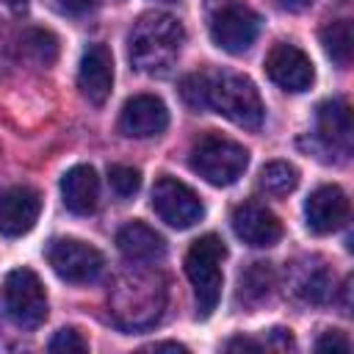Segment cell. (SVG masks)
<instances>
[{
    "label": "cell",
    "instance_id": "6da1fadb",
    "mask_svg": "<svg viewBox=\"0 0 354 354\" xmlns=\"http://www.w3.org/2000/svg\"><path fill=\"white\" fill-rule=\"evenodd\" d=\"M166 301V288L160 274L152 266L133 263L116 277L111 290V310L113 318L124 329H141L158 321Z\"/></svg>",
    "mask_w": 354,
    "mask_h": 354
},
{
    "label": "cell",
    "instance_id": "7a4b0ae2",
    "mask_svg": "<svg viewBox=\"0 0 354 354\" xmlns=\"http://www.w3.org/2000/svg\"><path fill=\"white\" fill-rule=\"evenodd\" d=\"M185 41L183 22L163 11L144 14L130 30V64L147 75H163L177 61Z\"/></svg>",
    "mask_w": 354,
    "mask_h": 354
},
{
    "label": "cell",
    "instance_id": "3957f363",
    "mask_svg": "<svg viewBox=\"0 0 354 354\" xmlns=\"http://www.w3.org/2000/svg\"><path fill=\"white\" fill-rule=\"evenodd\" d=\"M207 111H216L246 130H260L266 116L254 83L235 72H207Z\"/></svg>",
    "mask_w": 354,
    "mask_h": 354
},
{
    "label": "cell",
    "instance_id": "277c9868",
    "mask_svg": "<svg viewBox=\"0 0 354 354\" xmlns=\"http://www.w3.org/2000/svg\"><path fill=\"white\" fill-rule=\"evenodd\" d=\"M224 257H227V246L213 232L196 238L185 254V274L194 288L199 318H207L221 299V260Z\"/></svg>",
    "mask_w": 354,
    "mask_h": 354
},
{
    "label": "cell",
    "instance_id": "5b68a950",
    "mask_svg": "<svg viewBox=\"0 0 354 354\" xmlns=\"http://www.w3.org/2000/svg\"><path fill=\"white\" fill-rule=\"evenodd\" d=\"M246 166L249 152L243 149V144L227 136L207 133L191 147V169L210 185H232L246 171Z\"/></svg>",
    "mask_w": 354,
    "mask_h": 354
},
{
    "label": "cell",
    "instance_id": "8992f818",
    "mask_svg": "<svg viewBox=\"0 0 354 354\" xmlns=\"http://www.w3.org/2000/svg\"><path fill=\"white\" fill-rule=\"evenodd\" d=\"M6 310L22 329H36L47 318V293L36 271L14 268L6 277Z\"/></svg>",
    "mask_w": 354,
    "mask_h": 354
},
{
    "label": "cell",
    "instance_id": "52a82bcc",
    "mask_svg": "<svg viewBox=\"0 0 354 354\" xmlns=\"http://www.w3.org/2000/svg\"><path fill=\"white\" fill-rule=\"evenodd\" d=\"M47 263L61 279L75 282V285L94 282L105 268L102 252L77 238H53L47 243Z\"/></svg>",
    "mask_w": 354,
    "mask_h": 354
},
{
    "label": "cell",
    "instance_id": "ba28073f",
    "mask_svg": "<svg viewBox=\"0 0 354 354\" xmlns=\"http://www.w3.org/2000/svg\"><path fill=\"white\" fill-rule=\"evenodd\" d=\"M152 207L160 216V221H166L169 227H177V230H188L205 216V207H202V199L196 196V191L169 174L155 180Z\"/></svg>",
    "mask_w": 354,
    "mask_h": 354
},
{
    "label": "cell",
    "instance_id": "9c48e42d",
    "mask_svg": "<svg viewBox=\"0 0 354 354\" xmlns=\"http://www.w3.org/2000/svg\"><path fill=\"white\" fill-rule=\"evenodd\" d=\"M260 33V17L246 6H227L210 22V39L230 55L246 53Z\"/></svg>",
    "mask_w": 354,
    "mask_h": 354
},
{
    "label": "cell",
    "instance_id": "30bf717a",
    "mask_svg": "<svg viewBox=\"0 0 354 354\" xmlns=\"http://www.w3.org/2000/svg\"><path fill=\"white\" fill-rule=\"evenodd\" d=\"M266 75L271 77V83H277L285 91H307L315 80V69L313 61L304 50H299L296 44L288 41H277L268 55H266Z\"/></svg>",
    "mask_w": 354,
    "mask_h": 354
},
{
    "label": "cell",
    "instance_id": "8fae6325",
    "mask_svg": "<svg viewBox=\"0 0 354 354\" xmlns=\"http://www.w3.org/2000/svg\"><path fill=\"white\" fill-rule=\"evenodd\" d=\"M169 124V111L155 94H136L124 102L119 113V130L130 138H149L163 133Z\"/></svg>",
    "mask_w": 354,
    "mask_h": 354
},
{
    "label": "cell",
    "instance_id": "7c38bea8",
    "mask_svg": "<svg viewBox=\"0 0 354 354\" xmlns=\"http://www.w3.org/2000/svg\"><path fill=\"white\" fill-rule=\"evenodd\" d=\"M232 230L235 235L257 249L274 246L282 238V224L279 218L260 202H243L232 210Z\"/></svg>",
    "mask_w": 354,
    "mask_h": 354
},
{
    "label": "cell",
    "instance_id": "4fadbf2b",
    "mask_svg": "<svg viewBox=\"0 0 354 354\" xmlns=\"http://www.w3.org/2000/svg\"><path fill=\"white\" fill-rule=\"evenodd\" d=\"M39 213H41V196L33 188L28 185L8 188L0 196V232L6 238H19L33 230Z\"/></svg>",
    "mask_w": 354,
    "mask_h": 354
},
{
    "label": "cell",
    "instance_id": "5bb4252c",
    "mask_svg": "<svg viewBox=\"0 0 354 354\" xmlns=\"http://www.w3.org/2000/svg\"><path fill=\"white\" fill-rule=\"evenodd\" d=\"M304 216H307V227L315 235L335 232L348 218V196L337 185H321L304 202Z\"/></svg>",
    "mask_w": 354,
    "mask_h": 354
},
{
    "label": "cell",
    "instance_id": "9a60e30c",
    "mask_svg": "<svg viewBox=\"0 0 354 354\" xmlns=\"http://www.w3.org/2000/svg\"><path fill=\"white\" fill-rule=\"evenodd\" d=\"M77 86L83 91V97L94 105H102L111 97V86H113V58L111 50L105 44H91L83 58H80V69H77Z\"/></svg>",
    "mask_w": 354,
    "mask_h": 354
},
{
    "label": "cell",
    "instance_id": "2e32d148",
    "mask_svg": "<svg viewBox=\"0 0 354 354\" xmlns=\"http://www.w3.org/2000/svg\"><path fill=\"white\" fill-rule=\"evenodd\" d=\"M315 138L332 155L351 152V111L343 100H326L315 111Z\"/></svg>",
    "mask_w": 354,
    "mask_h": 354
},
{
    "label": "cell",
    "instance_id": "e0dca14e",
    "mask_svg": "<svg viewBox=\"0 0 354 354\" xmlns=\"http://www.w3.org/2000/svg\"><path fill=\"white\" fill-rule=\"evenodd\" d=\"M116 246L127 263L155 266L166 257V241L144 221H130L116 232Z\"/></svg>",
    "mask_w": 354,
    "mask_h": 354
},
{
    "label": "cell",
    "instance_id": "ac0fdd59",
    "mask_svg": "<svg viewBox=\"0 0 354 354\" xmlns=\"http://www.w3.org/2000/svg\"><path fill=\"white\" fill-rule=\"evenodd\" d=\"M61 196H64V205L77 213V216H86L97 207V199H100V177L91 166L80 163V166H72L64 177H61Z\"/></svg>",
    "mask_w": 354,
    "mask_h": 354
},
{
    "label": "cell",
    "instance_id": "d6986e66",
    "mask_svg": "<svg viewBox=\"0 0 354 354\" xmlns=\"http://www.w3.org/2000/svg\"><path fill=\"white\" fill-rule=\"evenodd\" d=\"M293 293L304 301H313V304L326 301L332 293V277H329L326 266L321 260H310L307 266H301L296 279H293Z\"/></svg>",
    "mask_w": 354,
    "mask_h": 354
},
{
    "label": "cell",
    "instance_id": "ffe728a7",
    "mask_svg": "<svg viewBox=\"0 0 354 354\" xmlns=\"http://www.w3.org/2000/svg\"><path fill=\"white\" fill-rule=\"evenodd\" d=\"M299 183V171L293 163L288 160H271L260 169V177H257V188L268 196H285L296 188Z\"/></svg>",
    "mask_w": 354,
    "mask_h": 354
},
{
    "label": "cell",
    "instance_id": "44dd1931",
    "mask_svg": "<svg viewBox=\"0 0 354 354\" xmlns=\"http://www.w3.org/2000/svg\"><path fill=\"white\" fill-rule=\"evenodd\" d=\"M271 282H274L271 266L268 263H252L238 279V299H243L246 304H257L268 296Z\"/></svg>",
    "mask_w": 354,
    "mask_h": 354
},
{
    "label": "cell",
    "instance_id": "7402d4cb",
    "mask_svg": "<svg viewBox=\"0 0 354 354\" xmlns=\"http://www.w3.org/2000/svg\"><path fill=\"white\" fill-rule=\"evenodd\" d=\"M321 44H324L326 55H329L337 66H348V64H351V22H348V19L329 22V25L321 30Z\"/></svg>",
    "mask_w": 354,
    "mask_h": 354
},
{
    "label": "cell",
    "instance_id": "603a6c76",
    "mask_svg": "<svg viewBox=\"0 0 354 354\" xmlns=\"http://www.w3.org/2000/svg\"><path fill=\"white\" fill-rule=\"evenodd\" d=\"M22 53L30 55L39 66H50L58 55V39L50 33V30H41V28H33L22 36Z\"/></svg>",
    "mask_w": 354,
    "mask_h": 354
},
{
    "label": "cell",
    "instance_id": "cb8c5ba5",
    "mask_svg": "<svg viewBox=\"0 0 354 354\" xmlns=\"http://www.w3.org/2000/svg\"><path fill=\"white\" fill-rule=\"evenodd\" d=\"M180 97L191 111H207V72H194L183 77Z\"/></svg>",
    "mask_w": 354,
    "mask_h": 354
},
{
    "label": "cell",
    "instance_id": "d4e9b609",
    "mask_svg": "<svg viewBox=\"0 0 354 354\" xmlns=\"http://www.w3.org/2000/svg\"><path fill=\"white\" fill-rule=\"evenodd\" d=\"M108 183H111V188H113L119 196H133V194L141 188V171L133 169V166L116 163V166L108 169Z\"/></svg>",
    "mask_w": 354,
    "mask_h": 354
},
{
    "label": "cell",
    "instance_id": "484cf974",
    "mask_svg": "<svg viewBox=\"0 0 354 354\" xmlns=\"http://www.w3.org/2000/svg\"><path fill=\"white\" fill-rule=\"evenodd\" d=\"M47 348H50V351H86L88 343L80 337L77 329H58V332L53 335V340H50Z\"/></svg>",
    "mask_w": 354,
    "mask_h": 354
},
{
    "label": "cell",
    "instance_id": "4316f807",
    "mask_svg": "<svg viewBox=\"0 0 354 354\" xmlns=\"http://www.w3.org/2000/svg\"><path fill=\"white\" fill-rule=\"evenodd\" d=\"M315 348H318V351H348L351 343H348V337H346L343 332L329 329V332H324V335L315 340Z\"/></svg>",
    "mask_w": 354,
    "mask_h": 354
},
{
    "label": "cell",
    "instance_id": "83f0119b",
    "mask_svg": "<svg viewBox=\"0 0 354 354\" xmlns=\"http://www.w3.org/2000/svg\"><path fill=\"white\" fill-rule=\"evenodd\" d=\"M58 3V8L64 11V14H69V17H80V14H86L91 6H94V0H55Z\"/></svg>",
    "mask_w": 354,
    "mask_h": 354
},
{
    "label": "cell",
    "instance_id": "f1b7e54d",
    "mask_svg": "<svg viewBox=\"0 0 354 354\" xmlns=\"http://www.w3.org/2000/svg\"><path fill=\"white\" fill-rule=\"evenodd\" d=\"M224 348L227 351H263V343H257L252 337H232Z\"/></svg>",
    "mask_w": 354,
    "mask_h": 354
},
{
    "label": "cell",
    "instance_id": "f546056e",
    "mask_svg": "<svg viewBox=\"0 0 354 354\" xmlns=\"http://www.w3.org/2000/svg\"><path fill=\"white\" fill-rule=\"evenodd\" d=\"M274 8H279V11H304L313 0H268Z\"/></svg>",
    "mask_w": 354,
    "mask_h": 354
},
{
    "label": "cell",
    "instance_id": "4dcf8cb0",
    "mask_svg": "<svg viewBox=\"0 0 354 354\" xmlns=\"http://www.w3.org/2000/svg\"><path fill=\"white\" fill-rule=\"evenodd\" d=\"M147 351H188L185 346L180 343H152V346H144Z\"/></svg>",
    "mask_w": 354,
    "mask_h": 354
},
{
    "label": "cell",
    "instance_id": "1f68e13d",
    "mask_svg": "<svg viewBox=\"0 0 354 354\" xmlns=\"http://www.w3.org/2000/svg\"><path fill=\"white\" fill-rule=\"evenodd\" d=\"M8 6H11V11H17V14H22L25 8H28V0H6Z\"/></svg>",
    "mask_w": 354,
    "mask_h": 354
}]
</instances>
